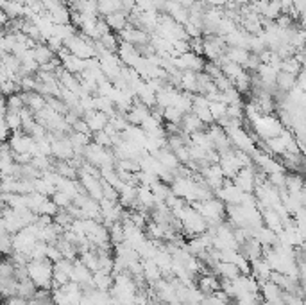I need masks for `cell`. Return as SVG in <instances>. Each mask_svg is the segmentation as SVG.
I'll return each mask as SVG.
<instances>
[{
  "label": "cell",
  "instance_id": "6da1fadb",
  "mask_svg": "<svg viewBox=\"0 0 306 305\" xmlns=\"http://www.w3.org/2000/svg\"><path fill=\"white\" fill-rule=\"evenodd\" d=\"M27 270V277L32 284L36 285V289H45L50 291L52 287V262L47 257L43 258H32L25 264Z\"/></svg>",
  "mask_w": 306,
  "mask_h": 305
},
{
  "label": "cell",
  "instance_id": "7a4b0ae2",
  "mask_svg": "<svg viewBox=\"0 0 306 305\" xmlns=\"http://www.w3.org/2000/svg\"><path fill=\"white\" fill-rule=\"evenodd\" d=\"M192 208H195L208 221V225H219V223H222V217L226 214V205L220 199L215 198L204 199V201H192Z\"/></svg>",
  "mask_w": 306,
  "mask_h": 305
},
{
  "label": "cell",
  "instance_id": "3957f363",
  "mask_svg": "<svg viewBox=\"0 0 306 305\" xmlns=\"http://www.w3.org/2000/svg\"><path fill=\"white\" fill-rule=\"evenodd\" d=\"M179 223H181V226L186 230V234L192 235V237L204 234V232L208 230V221H206V219H204L202 215L195 210V208H192V206H188V205L185 206V210H183V214H181Z\"/></svg>",
  "mask_w": 306,
  "mask_h": 305
},
{
  "label": "cell",
  "instance_id": "277c9868",
  "mask_svg": "<svg viewBox=\"0 0 306 305\" xmlns=\"http://www.w3.org/2000/svg\"><path fill=\"white\" fill-rule=\"evenodd\" d=\"M63 47L67 49L70 54L77 56L81 60H90L95 58V49H93V40H88V36H84L83 32H75L74 36H70L67 41L63 43Z\"/></svg>",
  "mask_w": 306,
  "mask_h": 305
},
{
  "label": "cell",
  "instance_id": "5b68a950",
  "mask_svg": "<svg viewBox=\"0 0 306 305\" xmlns=\"http://www.w3.org/2000/svg\"><path fill=\"white\" fill-rule=\"evenodd\" d=\"M252 126H254L256 135L262 137V139H272V137H278L283 131L281 120L276 119L272 115H254L251 119Z\"/></svg>",
  "mask_w": 306,
  "mask_h": 305
},
{
  "label": "cell",
  "instance_id": "8992f818",
  "mask_svg": "<svg viewBox=\"0 0 306 305\" xmlns=\"http://www.w3.org/2000/svg\"><path fill=\"white\" fill-rule=\"evenodd\" d=\"M233 180H235V185L238 187L242 192H245V194H251L252 190H254V187L258 185V183H256L258 178H256V172L252 167H242Z\"/></svg>",
  "mask_w": 306,
  "mask_h": 305
},
{
  "label": "cell",
  "instance_id": "52a82bcc",
  "mask_svg": "<svg viewBox=\"0 0 306 305\" xmlns=\"http://www.w3.org/2000/svg\"><path fill=\"white\" fill-rule=\"evenodd\" d=\"M215 194L219 196V199L224 203V205H238L242 201L243 192L235 185V183H226L220 189L215 190Z\"/></svg>",
  "mask_w": 306,
  "mask_h": 305
},
{
  "label": "cell",
  "instance_id": "ba28073f",
  "mask_svg": "<svg viewBox=\"0 0 306 305\" xmlns=\"http://www.w3.org/2000/svg\"><path fill=\"white\" fill-rule=\"evenodd\" d=\"M84 122L88 124L91 133H97V131H102L106 127L108 124V115L106 113H102V111H97V110H91V111H86L83 115Z\"/></svg>",
  "mask_w": 306,
  "mask_h": 305
},
{
  "label": "cell",
  "instance_id": "9c48e42d",
  "mask_svg": "<svg viewBox=\"0 0 306 305\" xmlns=\"http://www.w3.org/2000/svg\"><path fill=\"white\" fill-rule=\"evenodd\" d=\"M163 9L167 11V15L172 18L176 24H185L186 20H188V9L185 8V6L177 4V2H172V0H167L165 6H163Z\"/></svg>",
  "mask_w": 306,
  "mask_h": 305
},
{
  "label": "cell",
  "instance_id": "30bf717a",
  "mask_svg": "<svg viewBox=\"0 0 306 305\" xmlns=\"http://www.w3.org/2000/svg\"><path fill=\"white\" fill-rule=\"evenodd\" d=\"M179 126H181V129L185 131L186 135H192V133H195V131H202L204 124L197 119V115H193L192 111H188V113H185V115L181 117Z\"/></svg>",
  "mask_w": 306,
  "mask_h": 305
},
{
  "label": "cell",
  "instance_id": "8fae6325",
  "mask_svg": "<svg viewBox=\"0 0 306 305\" xmlns=\"http://www.w3.org/2000/svg\"><path fill=\"white\" fill-rule=\"evenodd\" d=\"M220 289V282L219 278L215 277L213 273H208V275H202L199 280V291L204 294V296H208V294H213L215 291Z\"/></svg>",
  "mask_w": 306,
  "mask_h": 305
},
{
  "label": "cell",
  "instance_id": "7c38bea8",
  "mask_svg": "<svg viewBox=\"0 0 306 305\" xmlns=\"http://www.w3.org/2000/svg\"><path fill=\"white\" fill-rule=\"evenodd\" d=\"M215 273L220 275L222 277V280H235L240 273V270L236 268V264H233V262H217L215 264Z\"/></svg>",
  "mask_w": 306,
  "mask_h": 305
},
{
  "label": "cell",
  "instance_id": "4fadbf2b",
  "mask_svg": "<svg viewBox=\"0 0 306 305\" xmlns=\"http://www.w3.org/2000/svg\"><path fill=\"white\" fill-rule=\"evenodd\" d=\"M252 275H254V280L260 282V284H263V282H267L269 277H271V268H269V264L265 260H262V258H256V260H252V268H251Z\"/></svg>",
  "mask_w": 306,
  "mask_h": 305
},
{
  "label": "cell",
  "instance_id": "5bb4252c",
  "mask_svg": "<svg viewBox=\"0 0 306 305\" xmlns=\"http://www.w3.org/2000/svg\"><path fill=\"white\" fill-rule=\"evenodd\" d=\"M104 22L108 24V27L113 29V31H118L120 32L122 29L127 25V15L124 11H115V13H110V15L104 16Z\"/></svg>",
  "mask_w": 306,
  "mask_h": 305
},
{
  "label": "cell",
  "instance_id": "9a60e30c",
  "mask_svg": "<svg viewBox=\"0 0 306 305\" xmlns=\"http://www.w3.org/2000/svg\"><path fill=\"white\" fill-rule=\"evenodd\" d=\"M294 86H295V75L279 70L278 75H276V90L283 92V94H288Z\"/></svg>",
  "mask_w": 306,
  "mask_h": 305
},
{
  "label": "cell",
  "instance_id": "2e32d148",
  "mask_svg": "<svg viewBox=\"0 0 306 305\" xmlns=\"http://www.w3.org/2000/svg\"><path fill=\"white\" fill-rule=\"evenodd\" d=\"M32 52V58L38 65H45L54 58V52L47 47V43H36L34 49H31Z\"/></svg>",
  "mask_w": 306,
  "mask_h": 305
},
{
  "label": "cell",
  "instance_id": "e0dca14e",
  "mask_svg": "<svg viewBox=\"0 0 306 305\" xmlns=\"http://www.w3.org/2000/svg\"><path fill=\"white\" fill-rule=\"evenodd\" d=\"M224 56H226L229 61H233V63L242 67V65L247 61L249 51L247 49H242V47H229V49H224Z\"/></svg>",
  "mask_w": 306,
  "mask_h": 305
},
{
  "label": "cell",
  "instance_id": "ac0fdd59",
  "mask_svg": "<svg viewBox=\"0 0 306 305\" xmlns=\"http://www.w3.org/2000/svg\"><path fill=\"white\" fill-rule=\"evenodd\" d=\"M136 203L141 208H152L156 205V199H154L152 192H150L149 187H138L136 189Z\"/></svg>",
  "mask_w": 306,
  "mask_h": 305
},
{
  "label": "cell",
  "instance_id": "d6986e66",
  "mask_svg": "<svg viewBox=\"0 0 306 305\" xmlns=\"http://www.w3.org/2000/svg\"><path fill=\"white\" fill-rule=\"evenodd\" d=\"M179 86L183 88L185 92L188 94H195L197 92V77H195V72L192 70H183L181 72V81H179Z\"/></svg>",
  "mask_w": 306,
  "mask_h": 305
},
{
  "label": "cell",
  "instance_id": "ffe728a7",
  "mask_svg": "<svg viewBox=\"0 0 306 305\" xmlns=\"http://www.w3.org/2000/svg\"><path fill=\"white\" fill-rule=\"evenodd\" d=\"M113 285V275L104 273V271H95L93 273V287L100 291H110Z\"/></svg>",
  "mask_w": 306,
  "mask_h": 305
},
{
  "label": "cell",
  "instance_id": "44dd1931",
  "mask_svg": "<svg viewBox=\"0 0 306 305\" xmlns=\"http://www.w3.org/2000/svg\"><path fill=\"white\" fill-rule=\"evenodd\" d=\"M2 11L8 15L9 20H18V18H24V4H20L16 0H11L2 8Z\"/></svg>",
  "mask_w": 306,
  "mask_h": 305
},
{
  "label": "cell",
  "instance_id": "7402d4cb",
  "mask_svg": "<svg viewBox=\"0 0 306 305\" xmlns=\"http://www.w3.org/2000/svg\"><path fill=\"white\" fill-rule=\"evenodd\" d=\"M48 15H50L52 22L58 25L70 24V9H68L67 6H59V8H56L54 11H50Z\"/></svg>",
  "mask_w": 306,
  "mask_h": 305
},
{
  "label": "cell",
  "instance_id": "603a6c76",
  "mask_svg": "<svg viewBox=\"0 0 306 305\" xmlns=\"http://www.w3.org/2000/svg\"><path fill=\"white\" fill-rule=\"evenodd\" d=\"M79 262H81V264L86 266V268L91 271V273L98 271V255L95 253L93 250L83 251V253H81V258H79Z\"/></svg>",
  "mask_w": 306,
  "mask_h": 305
},
{
  "label": "cell",
  "instance_id": "cb8c5ba5",
  "mask_svg": "<svg viewBox=\"0 0 306 305\" xmlns=\"http://www.w3.org/2000/svg\"><path fill=\"white\" fill-rule=\"evenodd\" d=\"M279 70L287 72V74H292V75H297L299 72L302 70V65L295 60L294 56H290V58H285V60H281V67H279Z\"/></svg>",
  "mask_w": 306,
  "mask_h": 305
},
{
  "label": "cell",
  "instance_id": "d4e9b609",
  "mask_svg": "<svg viewBox=\"0 0 306 305\" xmlns=\"http://www.w3.org/2000/svg\"><path fill=\"white\" fill-rule=\"evenodd\" d=\"M6 124H8L9 131H20L22 129V119H20V111H11L8 110L6 111Z\"/></svg>",
  "mask_w": 306,
  "mask_h": 305
},
{
  "label": "cell",
  "instance_id": "484cf974",
  "mask_svg": "<svg viewBox=\"0 0 306 305\" xmlns=\"http://www.w3.org/2000/svg\"><path fill=\"white\" fill-rule=\"evenodd\" d=\"M208 110L212 113L213 120H219L226 115V110H228V104L224 103H219V101H210L208 103Z\"/></svg>",
  "mask_w": 306,
  "mask_h": 305
},
{
  "label": "cell",
  "instance_id": "4316f807",
  "mask_svg": "<svg viewBox=\"0 0 306 305\" xmlns=\"http://www.w3.org/2000/svg\"><path fill=\"white\" fill-rule=\"evenodd\" d=\"M98 41H100L102 47L110 52H113L118 49V38H115V34H111V31L106 32V34H102L100 38H98Z\"/></svg>",
  "mask_w": 306,
  "mask_h": 305
},
{
  "label": "cell",
  "instance_id": "83f0119b",
  "mask_svg": "<svg viewBox=\"0 0 306 305\" xmlns=\"http://www.w3.org/2000/svg\"><path fill=\"white\" fill-rule=\"evenodd\" d=\"M52 201H54V205L58 206V208H67L72 203V199L68 198L65 192H61V190H56L54 194H52Z\"/></svg>",
  "mask_w": 306,
  "mask_h": 305
},
{
  "label": "cell",
  "instance_id": "f1b7e54d",
  "mask_svg": "<svg viewBox=\"0 0 306 305\" xmlns=\"http://www.w3.org/2000/svg\"><path fill=\"white\" fill-rule=\"evenodd\" d=\"M95 144H98V146H102V147H106V146H111V139H110V135H108L106 131L102 129V131H97L95 133V140H93Z\"/></svg>",
  "mask_w": 306,
  "mask_h": 305
},
{
  "label": "cell",
  "instance_id": "f546056e",
  "mask_svg": "<svg viewBox=\"0 0 306 305\" xmlns=\"http://www.w3.org/2000/svg\"><path fill=\"white\" fill-rule=\"evenodd\" d=\"M6 305H29V300L20 294H11V296H6Z\"/></svg>",
  "mask_w": 306,
  "mask_h": 305
},
{
  "label": "cell",
  "instance_id": "4dcf8cb0",
  "mask_svg": "<svg viewBox=\"0 0 306 305\" xmlns=\"http://www.w3.org/2000/svg\"><path fill=\"white\" fill-rule=\"evenodd\" d=\"M0 192H2V190H0Z\"/></svg>",
  "mask_w": 306,
  "mask_h": 305
}]
</instances>
